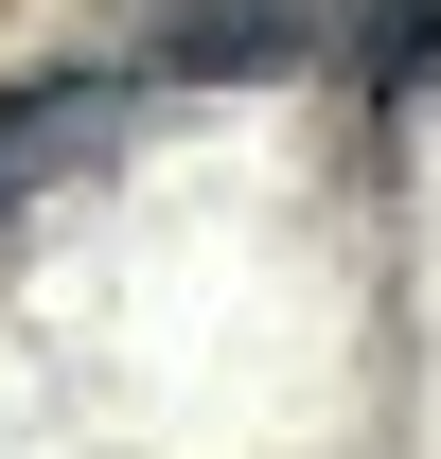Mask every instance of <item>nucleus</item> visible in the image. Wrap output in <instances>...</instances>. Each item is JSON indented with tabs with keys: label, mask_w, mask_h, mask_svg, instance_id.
<instances>
[{
	"label": "nucleus",
	"mask_w": 441,
	"mask_h": 459,
	"mask_svg": "<svg viewBox=\"0 0 441 459\" xmlns=\"http://www.w3.org/2000/svg\"><path fill=\"white\" fill-rule=\"evenodd\" d=\"M335 54L371 71V89H424V71H441V0H353V18H335Z\"/></svg>",
	"instance_id": "nucleus-3"
},
{
	"label": "nucleus",
	"mask_w": 441,
	"mask_h": 459,
	"mask_svg": "<svg viewBox=\"0 0 441 459\" xmlns=\"http://www.w3.org/2000/svg\"><path fill=\"white\" fill-rule=\"evenodd\" d=\"M124 142V71H36V89H0V212L18 195H54Z\"/></svg>",
	"instance_id": "nucleus-2"
},
{
	"label": "nucleus",
	"mask_w": 441,
	"mask_h": 459,
	"mask_svg": "<svg viewBox=\"0 0 441 459\" xmlns=\"http://www.w3.org/2000/svg\"><path fill=\"white\" fill-rule=\"evenodd\" d=\"M318 54V0H142V36L124 71H160V89H229V71H300Z\"/></svg>",
	"instance_id": "nucleus-1"
}]
</instances>
